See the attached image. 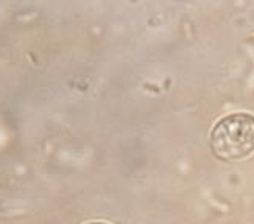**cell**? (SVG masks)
I'll list each match as a JSON object with an SVG mask.
<instances>
[{"mask_svg": "<svg viewBox=\"0 0 254 224\" xmlns=\"http://www.w3.org/2000/svg\"><path fill=\"white\" fill-rule=\"evenodd\" d=\"M211 150L222 161H239L254 153V115L229 114L217 121L211 132Z\"/></svg>", "mask_w": 254, "mask_h": 224, "instance_id": "cell-1", "label": "cell"}, {"mask_svg": "<svg viewBox=\"0 0 254 224\" xmlns=\"http://www.w3.org/2000/svg\"><path fill=\"white\" fill-rule=\"evenodd\" d=\"M87 224H106V223H100V221H95V223H87Z\"/></svg>", "mask_w": 254, "mask_h": 224, "instance_id": "cell-2", "label": "cell"}]
</instances>
